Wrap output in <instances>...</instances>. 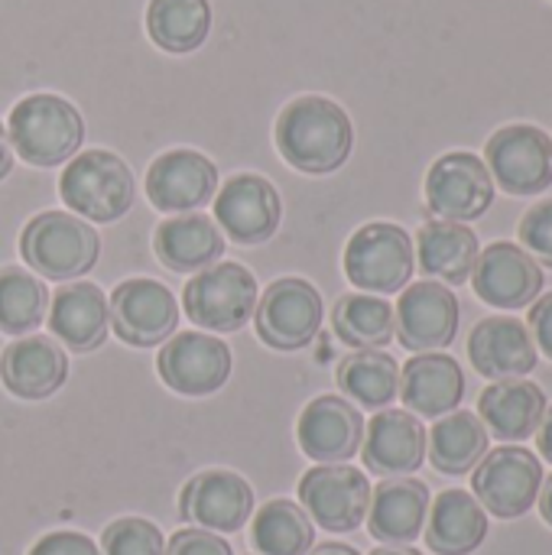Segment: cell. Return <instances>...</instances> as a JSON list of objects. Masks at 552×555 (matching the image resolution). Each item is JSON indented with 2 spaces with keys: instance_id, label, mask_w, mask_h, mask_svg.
<instances>
[{
  "instance_id": "18",
  "label": "cell",
  "mask_w": 552,
  "mask_h": 555,
  "mask_svg": "<svg viewBox=\"0 0 552 555\" xmlns=\"http://www.w3.org/2000/svg\"><path fill=\"white\" fill-rule=\"evenodd\" d=\"M299 449L319 465H345L361 452L364 416L345 397H316L296 426Z\"/></svg>"
},
{
  "instance_id": "42",
  "label": "cell",
  "mask_w": 552,
  "mask_h": 555,
  "mask_svg": "<svg viewBox=\"0 0 552 555\" xmlns=\"http://www.w3.org/2000/svg\"><path fill=\"white\" fill-rule=\"evenodd\" d=\"M10 169H13V146H10V137L0 124V179L10 176Z\"/></svg>"
},
{
  "instance_id": "33",
  "label": "cell",
  "mask_w": 552,
  "mask_h": 555,
  "mask_svg": "<svg viewBox=\"0 0 552 555\" xmlns=\"http://www.w3.org/2000/svg\"><path fill=\"white\" fill-rule=\"evenodd\" d=\"M211 7L208 0H150L146 33L166 52H192L208 39Z\"/></svg>"
},
{
  "instance_id": "38",
  "label": "cell",
  "mask_w": 552,
  "mask_h": 555,
  "mask_svg": "<svg viewBox=\"0 0 552 555\" xmlns=\"http://www.w3.org/2000/svg\"><path fill=\"white\" fill-rule=\"evenodd\" d=\"M166 555H234L228 540L215 537L211 530H179L169 543Z\"/></svg>"
},
{
  "instance_id": "7",
  "label": "cell",
  "mask_w": 552,
  "mask_h": 555,
  "mask_svg": "<svg viewBox=\"0 0 552 555\" xmlns=\"http://www.w3.org/2000/svg\"><path fill=\"white\" fill-rule=\"evenodd\" d=\"M257 280L241 263H211L198 270L182 293L185 315L208 332H238L257 309Z\"/></svg>"
},
{
  "instance_id": "2",
  "label": "cell",
  "mask_w": 552,
  "mask_h": 555,
  "mask_svg": "<svg viewBox=\"0 0 552 555\" xmlns=\"http://www.w3.org/2000/svg\"><path fill=\"white\" fill-rule=\"evenodd\" d=\"M7 137L29 166L49 169L78 153L85 140V120L75 104L59 94H29L13 104Z\"/></svg>"
},
{
  "instance_id": "27",
  "label": "cell",
  "mask_w": 552,
  "mask_h": 555,
  "mask_svg": "<svg viewBox=\"0 0 552 555\" xmlns=\"http://www.w3.org/2000/svg\"><path fill=\"white\" fill-rule=\"evenodd\" d=\"M49 328L59 341H65L75 351L101 348L111 328L107 296L94 283H72V286L55 289V299L49 309Z\"/></svg>"
},
{
  "instance_id": "36",
  "label": "cell",
  "mask_w": 552,
  "mask_h": 555,
  "mask_svg": "<svg viewBox=\"0 0 552 555\" xmlns=\"http://www.w3.org/2000/svg\"><path fill=\"white\" fill-rule=\"evenodd\" d=\"M101 550L104 555H166V540L156 524L143 517H124L101 533Z\"/></svg>"
},
{
  "instance_id": "4",
  "label": "cell",
  "mask_w": 552,
  "mask_h": 555,
  "mask_svg": "<svg viewBox=\"0 0 552 555\" xmlns=\"http://www.w3.org/2000/svg\"><path fill=\"white\" fill-rule=\"evenodd\" d=\"M416 270L413 237L390 221H371L358 228L345 247V273L351 286L371 296L403 293Z\"/></svg>"
},
{
  "instance_id": "32",
  "label": "cell",
  "mask_w": 552,
  "mask_h": 555,
  "mask_svg": "<svg viewBox=\"0 0 552 555\" xmlns=\"http://www.w3.org/2000/svg\"><path fill=\"white\" fill-rule=\"evenodd\" d=\"M338 387L358 406L384 410L400 397V364L387 351H355L338 364Z\"/></svg>"
},
{
  "instance_id": "21",
  "label": "cell",
  "mask_w": 552,
  "mask_h": 555,
  "mask_svg": "<svg viewBox=\"0 0 552 555\" xmlns=\"http://www.w3.org/2000/svg\"><path fill=\"white\" fill-rule=\"evenodd\" d=\"M468 358L488 380H517L537 367V345L530 328L514 315H488L468 338Z\"/></svg>"
},
{
  "instance_id": "44",
  "label": "cell",
  "mask_w": 552,
  "mask_h": 555,
  "mask_svg": "<svg viewBox=\"0 0 552 555\" xmlns=\"http://www.w3.org/2000/svg\"><path fill=\"white\" fill-rule=\"evenodd\" d=\"M306 555H361L355 546H345V543H322V546H312Z\"/></svg>"
},
{
  "instance_id": "11",
  "label": "cell",
  "mask_w": 552,
  "mask_h": 555,
  "mask_svg": "<svg viewBox=\"0 0 552 555\" xmlns=\"http://www.w3.org/2000/svg\"><path fill=\"white\" fill-rule=\"evenodd\" d=\"M426 205L442 221H475L495 205V179L482 156L455 150L439 156L426 172Z\"/></svg>"
},
{
  "instance_id": "16",
  "label": "cell",
  "mask_w": 552,
  "mask_h": 555,
  "mask_svg": "<svg viewBox=\"0 0 552 555\" xmlns=\"http://www.w3.org/2000/svg\"><path fill=\"white\" fill-rule=\"evenodd\" d=\"M283 218V202L273 182L254 172H241L221 185L215 195V221L238 244H264L277 234Z\"/></svg>"
},
{
  "instance_id": "24",
  "label": "cell",
  "mask_w": 552,
  "mask_h": 555,
  "mask_svg": "<svg viewBox=\"0 0 552 555\" xmlns=\"http://www.w3.org/2000/svg\"><path fill=\"white\" fill-rule=\"evenodd\" d=\"M547 406L550 403L540 384L524 377L498 380L478 397V420L498 442H527L537 436Z\"/></svg>"
},
{
  "instance_id": "40",
  "label": "cell",
  "mask_w": 552,
  "mask_h": 555,
  "mask_svg": "<svg viewBox=\"0 0 552 555\" xmlns=\"http://www.w3.org/2000/svg\"><path fill=\"white\" fill-rule=\"evenodd\" d=\"M530 338H534L537 351H543L552 361V293L537 299L530 309Z\"/></svg>"
},
{
  "instance_id": "6",
  "label": "cell",
  "mask_w": 552,
  "mask_h": 555,
  "mask_svg": "<svg viewBox=\"0 0 552 555\" xmlns=\"http://www.w3.org/2000/svg\"><path fill=\"white\" fill-rule=\"evenodd\" d=\"M543 488V462L524 446H501L488 452L472 472V494L485 514L498 520H521L537 507Z\"/></svg>"
},
{
  "instance_id": "25",
  "label": "cell",
  "mask_w": 552,
  "mask_h": 555,
  "mask_svg": "<svg viewBox=\"0 0 552 555\" xmlns=\"http://www.w3.org/2000/svg\"><path fill=\"white\" fill-rule=\"evenodd\" d=\"M68 377V358L52 338H16L0 354V380L20 400H46Z\"/></svg>"
},
{
  "instance_id": "17",
  "label": "cell",
  "mask_w": 552,
  "mask_h": 555,
  "mask_svg": "<svg viewBox=\"0 0 552 555\" xmlns=\"http://www.w3.org/2000/svg\"><path fill=\"white\" fill-rule=\"evenodd\" d=\"M182 520L211 533H238L254 514V491L234 472H202L179 494Z\"/></svg>"
},
{
  "instance_id": "3",
  "label": "cell",
  "mask_w": 552,
  "mask_h": 555,
  "mask_svg": "<svg viewBox=\"0 0 552 555\" xmlns=\"http://www.w3.org/2000/svg\"><path fill=\"white\" fill-rule=\"evenodd\" d=\"M59 192L75 215L107 224L133 208L137 185L130 166L117 153L85 150L65 166L59 179Z\"/></svg>"
},
{
  "instance_id": "20",
  "label": "cell",
  "mask_w": 552,
  "mask_h": 555,
  "mask_svg": "<svg viewBox=\"0 0 552 555\" xmlns=\"http://www.w3.org/2000/svg\"><path fill=\"white\" fill-rule=\"evenodd\" d=\"M218 192V169L195 150H169L146 172V195L159 211L189 215Z\"/></svg>"
},
{
  "instance_id": "9",
  "label": "cell",
  "mask_w": 552,
  "mask_h": 555,
  "mask_svg": "<svg viewBox=\"0 0 552 555\" xmlns=\"http://www.w3.org/2000/svg\"><path fill=\"white\" fill-rule=\"evenodd\" d=\"M299 504L316 527L329 533H351L368 520V475L351 465H316L299 481Z\"/></svg>"
},
{
  "instance_id": "34",
  "label": "cell",
  "mask_w": 552,
  "mask_h": 555,
  "mask_svg": "<svg viewBox=\"0 0 552 555\" xmlns=\"http://www.w3.org/2000/svg\"><path fill=\"white\" fill-rule=\"evenodd\" d=\"M251 543L260 555H306L316 546V527L299 504L267 501L254 517Z\"/></svg>"
},
{
  "instance_id": "23",
  "label": "cell",
  "mask_w": 552,
  "mask_h": 555,
  "mask_svg": "<svg viewBox=\"0 0 552 555\" xmlns=\"http://www.w3.org/2000/svg\"><path fill=\"white\" fill-rule=\"evenodd\" d=\"M400 400L407 413L439 420L462 406L465 400V374L449 354H416L400 371Z\"/></svg>"
},
{
  "instance_id": "29",
  "label": "cell",
  "mask_w": 552,
  "mask_h": 555,
  "mask_svg": "<svg viewBox=\"0 0 552 555\" xmlns=\"http://www.w3.org/2000/svg\"><path fill=\"white\" fill-rule=\"evenodd\" d=\"M153 250L156 257L176 270V273H195L211 267L215 260H221L224 254V237L218 231V224L198 211L169 218L156 228L153 237Z\"/></svg>"
},
{
  "instance_id": "45",
  "label": "cell",
  "mask_w": 552,
  "mask_h": 555,
  "mask_svg": "<svg viewBox=\"0 0 552 555\" xmlns=\"http://www.w3.org/2000/svg\"><path fill=\"white\" fill-rule=\"evenodd\" d=\"M371 555H423L420 550H413V546H377Z\"/></svg>"
},
{
  "instance_id": "15",
  "label": "cell",
  "mask_w": 552,
  "mask_h": 555,
  "mask_svg": "<svg viewBox=\"0 0 552 555\" xmlns=\"http://www.w3.org/2000/svg\"><path fill=\"white\" fill-rule=\"evenodd\" d=\"M156 371L169 390L182 397H208L231 377V348L205 332H185L163 345Z\"/></svg>"
},
{
  "instance_id": "8",
  "label": "cell",
  "mask_w": 552,
  "mask_h": 555,
  "mask_svg": "<svg viewBox=\"0 0 552 555\" xmlns=\"http://www.w3.org/2000/svg\"><path fill=\"white\" fill-rule=\"evenodd\" d=\"M485 166L508 195H540L552 185V137L534 124H508L488 140Z\"/></svg>"
},
{
  "instance_id": "12",
  "label": "cell",
  "mask_w": 552,
  "mask_h": 555,
  "mask_svg": "<svg viewBox=\"0 0 552 555\" xmlns=\"http://www.w3.org/2000/svg\"><path fill=\"white\" fill-rule=\"evenodd\" d=\"M394 322H397V341L407 351L433 354L455 341L462 309L449 286H442L436 280H423L400 293Z\"/></svg>"
},
{
  "instance_id": "10",
  "label": "cell",
  "mask_w": 552,
  "mask_h": 555,
  "mask_svg": "<svg viewBox=\"0 0 552 555\" xmlns=\"http://www.w3.org/2000/svg\"><path fill=\"white\" fill-rule=\"evenodd\" d=\"M322 296L312 283L283 276L264 289L257 299L254 319L257 335L277 351H299L306 348L322 328Z\"/></svg>"
},
{
  "instance_id": "39",
  "label": "cell",
  "mask_w": 552,
  "mask_h": 555,
  "mask_svg": "<svg viewBox=\"0 0 552 555\" xmlns=\"http://www.w3.org/2000/svg\"><path fill=\"white\" fill-rule=\"evenodd\" d=\"M29 555H101V550L81 537V533H72V530H59V533H46Z\"/></svg>"
},
{
  "instance_id": "22",
  "label": "cell",
  "mask_w": 552,
  "mask_h": 555,
  "mask_svg": "<svg viewBox=\"0 0 552 555\" xmlns=\"http://www.w3.org/2000/svg\"><path fill=\"white\" fill-rule=\"evenodd\" d=\"M429 488L416 478H387L371 491L368 530L384 546H410L423 537Z\"/></svg>"
},
{
  "instance_id": "13",
  "label": "cell",
  "mask_w": 552,
  "mask_h": 555,
  "mask_svg": "<svg viewBox=\"0 0 552 555\" xmlns=\"http://www.w3.org/2000/svg\"><path fill=\"white\" fill-rule=\"evenodd\" d=\"M472 286L485 306L517 312L534 306L537 296L543 293V267L521 244L498 241L478 254L472 270Z\"/></svg>"
},
{
  "instance_id": "28",
  "label": "cell",
  "mask_w": 552,
  "mask_h": 555,
  "mask_svg": "<svg viewBox=\"0 0 552 555\" xmlns=\"http://www.w3.org/2000/svg\"><path fill=\"white\" fill-rule=\"evenodd\" d=\"M420 270L442 286H462L472 280L475 260L482 254L478 237L468 224L459 221H426L416 234Z\"/></svg>"
},
{
  "instance_id": "31",
  "label": "cell",
  "mask_w": 552,
  "mask_h": 555,
  "mask_svg": "<svg viewBox=\"0 0 552 555\" xmlns=\"http://www.w3.org/2000/svg\"><path fill=\"white\" fill-rule=\"evenodd\" d=\"M332 328L345 345L358 351H381L397 335L394 306L384 296L348 293L332 309Z\"/></svg>"
},
{
  "instance_id": "5",
  "label": "cell",
  "mask_w": 552,
  "mask_h": 555,
  "mask_svg": "<svg viewBox=\"0 0 552 555\" xmlns=\"http://www.w3.org/2000/svg\"><path fill=\"white\" fill-rule=\"evenodd\" d=\"M20 254L36 273L49 280H75L98 263L101 237L75 215L42 211L23 228Z\"/></svg>"
},
{
  "instance_id": "1",
  "label": "cell",
  "mask_w": 552,
  "mask_h": 555,
  "mask_svg": "<svg viewBox=\"0 0 552 555\" xmlns=\"http://www.w3.org/2000/svg\"><path fill=\"white\" fill-rule=\"evenodd\" d=\"M355 146V130L342 104L306 94L290 101L277 117V150L280 156L309 176L335 172L348 163Z\"/></svg>"
},
{
  "instance_id": "26",
  "label": "cell",
  "mask_w": 552,
  "mask_h": 555,
  "mask_svg": "<svg viewBox=\"0 0 552 555\" xmlns=\"http://www.w3.org/2000/svg\"><path fill=\"white\" fill-rule=\"evenodd\" d=\"M423 533L426 546L436 555H472L488 540V514L475 494L449 488L429 504Z\"/></svg>"
},
{
  "instance_id": "37",
  "label": "cell",
  "mask_w": 552,
  "mask_h": 555,
  "mask_svg": "<svg viewBox=\"0 0 552 555\" xmlns=\"http://www.w3.org/2000/svg\"><path fill=\"white\" fill-rule=\"evenodd\" d=\"M521 247L540 263L552 267V198L534 205L524 218H521Z\"/></svg>"
},
{
  "instance_id": "30",
  "label": "cell",
  "mask_w": 552,
  "mask_h": 555,
  "mask_svg": "<svg viewBox=\"0 0 552 555\" xmlns=\"http://www.w3.org/2000/svg\"><path fill=\"white\" fill-rule=\"evenodd\" d=\"M488 429L478 420V413L455 410L449 416H439L433 423V433H426V455L439 475L462 478L475 472V465L488 455Z\"/></svg>"
},
{
  "instance_id": "14",
  "label": "cell",
  "mask_w": 552,
  "mask_h": 555,
  "mask_svg": "<svg viewBox=\"0 0 552 555\" xmlns=\"http://www.w3.org/2000/svg\"><path fill=\"white\" fill-rule=\"evenodd\" d=\"M111 328L120 341L153 348L169 341L179 325V306L172 293L156 280H127L111 293L107 302Z\"/></svg>"
},
{
  "instance_id": "43",
  "label": "cell",
  "mask_w": 552,
  "mask_h": 555,
  "mask_svg": "<svg viewBox=\"0 0 552 555\" xmlns=\"http://www.w3.org/2000/svg\"><path fill=\"white\" fill-rule=\"evenodd\" d=\"M540 517L552 527V478H543V488H540Z\"/></svg>"
},
{
  "instance_id": "19",
  "label": "cell",
  "mask_w": 552,
  "mask_h": 555,
  "mask_svg": "<svg viewBox=\"0 0 552 555\" xmlns=\"http://www.w3.org/2000/svg\"><path fill=\"white\" fill-rule=\"evenodd\" d=\"M361 455L381 478H410L426 462V426L407 410H381L364 433Z\"/></svg>"
},
{
  "instance_id": "35",
  "label": "cell",
  "mask_w": 552,
  "mask_h": 555,
  "mask_svg": "<svg viewBox=\"0 0 552 555\" xmlns=\"http://www.w3.org/2000/svg\"><path fill=\"white\" fill-rule=\"evenodd\" d=\"M46 286L33 273L20 267L0 270V332L29 335L46 319Z\"/></svg>"
},
{
  "instance_id": "41",
  "label": "cell",
  "mask_w": 552,
  "mask_h": 555,
  "mask_svg": "<svg viewBox=\"0 0 552 555\" xmlns=\"http://www.w3.org/2000/svg\"><path fill=\"white\" fill-rule=\"evenodd\" d=\"M537 449H540V455L552 465V406H547L543 423H540V429H537Z\"/></svg>"
}]
</instances>
